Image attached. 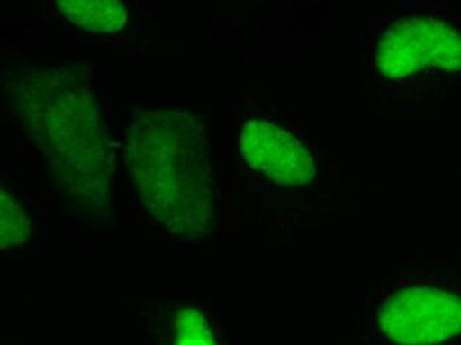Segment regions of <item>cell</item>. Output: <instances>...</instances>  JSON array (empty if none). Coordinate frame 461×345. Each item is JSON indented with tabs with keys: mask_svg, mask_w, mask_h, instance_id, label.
I'll use <instances>...</instances> for the list:
<instances>
[{
	"mask_svg": "<svg viewBox=\"0 0 461 345\" xmlns=\"http://www.w3.org/2000/svg\"><path fill=\"white\" fill-rule=\"evenodd\" d=\"M10 92L64 206L83 220L103 217L113 150L89 72L78 66L31 67Z\"/></svg>",
	"mask_w": 461,
	"mask_h": 345,
	"instance_id": "obj_1",
	"label": "cell"
},
{
	"mask_svg": "<svg viewBox=\"0 0 461 345\" xmlns=\"http://www.w3.org/2000/svg\"><path fill=\"white\" fill-rule=\"evenodd\" d=\"M207 144L204 123L191 112L140 111L131 119V184L146 212L178 237H203L215 224Z\"/></svg>",
	"mask_w": 461,
	"mask_h": 345,
	"instance_id": "obj_2",
	"label": "cell"
},
{
	"mask_svg": "<svg viewBox=\"0 0 461 345\" xmlns=\"http://www.w3.org/2000/svg\"><path fill=\"white\" fill-rule=\"evenodd\" d=\"M365 335L375 345H461V290L410 282L371 303Z\"/></svg>",
	"mask_w": 461,
	"mask_h": 345,
	"instance_id": "obj_3",
	"label": "cell"
},
{
	"mask_svg": "<svg viewBox=\"0 0 461 345\" xmlns=\"http://www.w3.org/2000/svg\"><path fill=\"white\" fill-rule=\"evenodd\" d=\"M374 64L384 80H406L429 71L461 69V33L426 16L393 22L376 43Z\"/></svg>",
	"mask_w": 461,
	"mask_h": 345,
	"instance_id": "obj_4",
	"label": "cell"
},
{
	"mask_svg": "<svg viewBox=\"0 0 461 345\" xmlns=\"http://www.w3.org/2000/svg\"><path fill=\"white\" fill-rule=\"evenodd\" d=\"M244 161L276 185L301 186L316 176L313 159L303 142L268 120L252 119L240 131Z\"/></svg>",
	"mask_w": 461,
	"mask_h": 345,
	"instance_id": "obj_5",
	"label": "cell"
},
{
	"mask_svg": "<svg viewBox=\"0 0 461 345\" xmlns=\"http://www.w3.org/2000/svg\"><path fill=\"white\" fill-rule=\"evenodd\" d=\"M154 327L161 345H223L221 324L196 303L170 305Z\"/></svg>",
	"mask_w": 461,
	"mask_h": 345,
	"instance_id": "obj_6",
	"label": "cell"
},
{
	"mask_svg": "<svg viewBox=\"0 0 461 345\" xmlns=\"http://www.w3.org/2000/svg\"><path fill=\"white\" fill-rule=\"evenodd\" d=\"M59 10L70 23L92 32H114L126 23V5L118 0H60Z\"/></svg>",
	"mask_w": 461,
	"mask_h": 345,
	"instance_id": "obj_7",
	"label": "cell"
},
{
	"mask_svg": "<svg viewBox=\"0 0 461 345\" xmlns=\"http://www.w3.org/2000/svg\"><path fill=\"white\" fill-rule=\"evenodd\" d=\"M2 215H0V232H2V249L23 245L30 238L31 223L24 207L13 195L2 192Z\"/></svg>",
	"mask_w": 461,
	"mask_h": 345,
	"instance_id": "obj_8",
	"label": "cell"
}]
</instances>
